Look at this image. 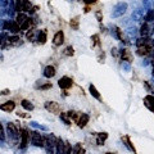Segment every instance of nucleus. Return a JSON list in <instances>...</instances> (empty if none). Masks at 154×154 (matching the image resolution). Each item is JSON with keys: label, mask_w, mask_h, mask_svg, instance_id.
Listing matches in <instances>:
<instances>
[{"label": "nucleus", "mask_w": 154, "mask_h": 154, "mask_svg": "<svg viewBox=\"0 0 154 154\" xmlns=\"http://www.w3.org/2000/svg\"><path fill=\"white\" fill-rule=\"evenodd\" d=\"M19 130L21 128L16 125V122H9L7 126V131H8V135H9V139L12 140L13 143H17L18 139H19Z\"/></svg>", "instance_id": "obj_1"}, {"label": "nucleus", "mask_w": 154, "mask_h": 154, "mask_svg": "<svg viewBox=\"0 0 154 154\" xmlns=\"http://www.w3.org/2000/svg\"><path fill=\"white\" fill-rule=\"evenodd\" d=\"M31 18H28L24 13H18L17 18H16V23L19 26L21 30H27L31 27Z\"/></svg>", "instance_id": "obj_2"}, {"label": "nucleus", "mask_w": 154, "mask_h": 154, "mask_svg": "<svg viewBox=\"0 0 154 154\" xmlns=\"http://www.w3.org/2000/svg\"><path fill=\"white\" fill-rule=\"evenodd\" d=\"M44 148H46L48 152H53L54 149H57V137L53 134L44 136Z\"/></svg>", "instance_id": "obj_3"}, {"label": "nucleus", "mask_w": 154, "mask_h": 154, "mask_svg": "<svg viewBox=\"0 0 154 154\" xmlns=\"http://www.w3.org/2000/svg\"><path fill=\"white\" fill-rule=\"evenodd\" d=\"M30 143V132L26 128H21L19 130V148L24 149Z\"/></svg>", "instance_id": "obj_4"}, {"label": "nucleus", "mask_w": 154, "mask_h": 154, "mask_svg": "<svg viewBox=\"0 0 154 154\" xmlns=\"http://www.w3.org/2000/svg\"><path fill=\"white\" fill-rule=\"evenodd\" d=\"M30 140H31V143L35 147L44 148V136L41 134H38L37 131H34V132L30 134Z\"/></svg>", "instance_id": "obj_5"}, {"label": "nucleus", "mask_w": 154, "mask_h": 154, "mask_svg": "<svg viewBox=\"0 0 154 154\" xmlns=\"http://www.w3.org/2000/svg\"><path fill=\"white\" fill-rule=\"evenodd\" d=\"M32 8L31 3L28 0H17V4H16V9L18 10L19 13H23V12H30Z\"/></svg>", "instance_id": "obj_6"}, {"label": "nucleus", "mask_w": 154, "mask_h": 154, "mask_svg": "<svg viewBox=\"0 0 154 154\" xmlns=\"http://www.w3.org/2000/svg\"><path fill=\"white\" fill-rule=\"evenodd\" d=\"M45 109L50 113L54 114H59L60 113V107L57 101H46L45 103Z\"/></svg>", "instance_id": "obj_7"}, {"label": "nucleus", "mask_w": 154, "mask_h": 154, "mask_svg": "<svg viewBox=\"0 0 154 154\" xmlns=\"http://www.w3.org/2000/svg\"><path fill=\"white\" fill-rule=\"evenodd\" d=\"M4 30H8V31H12L13 34H18L19 31H21V28H19V26L16 22L13 21H5L4 22Z\"/></svg>", "instance_id": "obj_8"}, {"label": "nucleus", "mask_w": 154, "mask_h": 154, "mask_svg": "<svg viewBox=\"0 0 154 154\" xmlns=\"http://www.w3.org/2000/svg\"><path fill=\"white\" fill-rule=\"evenodd\" d=\"M58 85H59L60 89H63V90H68L70 87H72L73 81H72V78H70V77H62V78H60L59 81H58Z\"/></svg>", "instance_id": "obj_9"}, {"label": "nucleus", "mask_w": 154, "mask_h": 154, "mask_svg": "<svg viewBox=\"0 0 154 154\" xmlns=\"http://www.w3.org/2000/svg\"><path fill=\"white\" fill-rule=\"evenodd\" d=\"M63 43H64V34H63V31H58L53 37V44L55 46H60Z\"/></svg>", "instance_id": "obj_10"}, {"label": "nucleus", "mask_w": 154, "mask_h": 154, "mask_svg": "<svg viewBox=\"0 0 154 154\" xmlns=\"http://www.w3.org/2000/svg\"><path fill=\"white\" fill-rule=\"evenodd\" d=\"M137 48H141V46H149V48H153V41L150 40L149 37H140L139 40L136 41Z\"/></svg>", "instance_id": "obj_11"}, {"label": "nucleus", "mask_w": 154, "mask_h": 154, "mask_svg": "<svg viewBox=\"0 0 154 154\" xmlns=\"http://www.w3.org/2000/svg\"><path fill=\"white\" fill-rule=\"evenodd\" d=\"M14 108H16V103L12 100H8L0 105V109L4 112H12V111H14Z\"/></svg>", "instance_id": "obj_12"}, {"label": "nucleus", "mask_w": 154, "mask_h": 154, "mask_svg": "<svg viewBox=\"0 0 154 154\" xmlns=\"http://www.w3.org/2000/svg\"><path fill=\"white\" fill-rule=\"evenodd\" d=\"M87 122H89V114H86V113H81L80 114V117H78V120H77V125H78V127H81V128H84L85 126L87 125Z\"/></svg>", "instance_id": "obj_13"}, {"label": "nucleus", "mask_w": 154, "mask_h": 154, "mask_svg": "<svg viewBox=\"0 0 154 154\" xmlns=\"http://www.w3.org/2000/svg\"><path fill=\"white\" fill-rule=\"evenodd\" d=\"M55 68L53 67V66H48V67L44 70V76L46 77V78H51V77L55 76Z\"/></svg>", "instance_id": "obj_14"}, {"label": "nucleus", "mask_w": 154, "mask_h": 154, "mask_svg": "<svg viewBox=\"0 0 154 154\" xmlns=\"http://www.w3.org/2000/svg\"><path fill=\"white\" fill-rule=\"evenodd\" d=\"M152 49L153 48H149V46H141V48H137V54L140 57H147L152 53Z\"/></svg>", "instance_id": "obj_15"}, {"label": "nucleus", "mask_w": 154, "mask_h": 154, "mask_svg": "<svg viewBox=\"0 0 154 154\" xmlns=\"http://www.w3.org/2000/svg\"><path fill=\"white\" fill-rule=\"evenodd\" d=\"M121 58H122L123 60H127V62H132V55H131V51L128 50V49H123V50H121Z\"/></svg>", "instance_id": "obj_16"}, {"label": "nucleus", "mask_w": 154, "mask_h": 154, "mask_svg": "<svg viewBox=\"0 0 154 154\" xmlns=\"http://www.w3.org/2000/svg\"><path fill=\"white\" fill-rule=\"evenodd\" d=\"M144 104H145V105H147L149 109H152V111L154 112V96H152V95L147 96V98L144 99Z\"/></svg>", "instance_id": "obj_17"}, {"label": "nucleus", "mask_w": 154, "mask_h": 154, "mask_svg": "<svg viewBox=\"0 0 154 154\" xmlns=\"http://www.w3.org/2000/svg\"><path fill=\"white\" fill-rule=\"evenodd\" d=\"M57 154H66L64 153V141L62 139H57Z\"/></svg>", "instance_id": "obj_18"}, {"label": "nucleus", "mask_w": 154, "mask_h": 154, "mask_svg": "<svg viewBox=\"0 0 154 154\" xmlns=\"http://www.w3.org/2000/svg\"><path fill=\"white\" fill-rule=\"evenodd\" d=\"M107 137H108V134H107V132L98 134V139H96V143H98V145H104V141L107 140Z\"/></svg>", "instance_id": "obj_19"}, {"label": "nucleus", "mask_w": 154, "mask_h": 154, "mask_svg": "<svg viewBox=\"0 0 154 154\" xmlns=\"http://www.w3.org/2000/svg\"><path fill=\"white\" fill-rule=\"evenodd\" d=\"M89 90H90V94H91L93 96H94L95 99H98V100H100V94H99V91L96 90V87L94 86V85H90L89 86Z\"/></svg>", "instance_id": "obj_20"}, {"label": "nucleus", "mask_w": 154, "mask_h": 154, "mask_svg": "<svg viewBox=\"0 0 154 154\" xmlns=\"http://www.w3.org/2000/svg\"><path fill=\"white\" fill-rule=\"evenodd\" d=\"M21 104H22V107H23V108L26 109V111H30V112H31L32 109L35 108L34 104H32L30 100H26V99H24V100H22V103H21Z\"/></svg>", "instance_id": "obj_21"}, {"label": "nucleus", "mask_w": 154, "mask_h": 154, "mask_svg": "<svg viewBox=\"0 0 154 154\" xmlns=\"http://www.w3.org/2000/svg\"><path fill=\"white\" fill-rule=\"evenodd\" d=\"M149 26H148V23H144L141 26V28H140V34H141L143 37H148V35H149Z\"/></svg>", "instance_id": "obj_22"}, {"label": "nucleus", "mask_w": 154, "mask_h": 154, "mask_svg": "<svg viewBox=\"0 0 154 154\" xmlns=\"http://www.w3.org/2000/svg\"><path fill=\"white\" fill-rule=\"evenodd\" d=\"M8 44H9V45H18V44H21V38L18 36L8 37Z\"/></svg>", "instance_id": "obj_23"}, {"label": "nucleus", "mask_w": 154, "mask_h": 154, "mask_svg": "<svg viewBox=\"0 0 154 154\" xmlns=\"http://www.w3.org/2000/svg\"><path fill=\"white\" fill-rule=\"evenodd\" d=\"M60 120H62L67 126L71 125V120H70V117H68L67 112H62V113H60Z\"/></svg>", "instance_id": "obj_24"}, {"label": "nucleus", "mask_w": 154, "mask_h": 154, "mask_svg": "<svg viewBox=\"0 0 154 154\" xmlns=\"http://www.w3.org/2000/svg\"><path fill=\"white\" fill-rule=\"evenodd\" d=\"M72 153H73V154H85L86 152H85V149L82 148V145H81V144H77L76 147L73 148Z\"/></svg>", "instance_id": "obj_25"}, {"label": "nucleus", "mask_w": 154, "mask_h": 154, "mask_svg": "<svg viewBox=\"0 0 154 154\" xmlns=\"http://www.w3.org/2000/svg\"><path fill=\"white\" fill-rule=\"evenodd\" d=\"M37 41L40 44H45L46 43V31H41L37 36Z\"/></svg>", "instance_id": "obj_26"}, {"label": "nucleus", "mask_w": 154, "mask_h": 154, "mask_svg": "<svg viewBox=\"0 0 154 154\" xmlns=\"http://www.w3.org/2000/svg\"><path fill=\"white\" fill-rule=\"evenodd\" d=\"M73 54H75V49L72 48V46H67V48L64 49V55H68V57H72Z\"/></svg>", "instance_id": "obj_27"}, {"label": "nucleus", "mask_w": 154, "mask_h": 154, "mask_svg": "<svg viewBox=\"0 0 154 154\" xmlns=\"http://www.w3.org/2000/svg\"><path fill=\"white\" fill-rule=\"evenodd\" d=\"M72 147H71V144L68 141H64V153L66 154H72Z\"/></svg>", "instance_id": "obj_28"}, {"label": "nucleus", "mask_w": 154, "mask_h": 154, "mask_svg": "<svg viewBox=\"0 0 154 154\" xmlns=\"http://www.w3.org/2000/svg\"><path fill=\"white\" fill-rule=\"evenodd\" d=\"M71 27L73 30H78V17L71 19Z\"/></svg>", "instance_id": "obj_29"}, {"label": "nucleus", "mask_w": 154, "mask_h": 154, "mask_svg": "<svg viewBox=\"0 0 154 154\" xmlns=\"http://www.w3.org/2000/svg\"><path fill=\"white\" fill-rule=\"evenodd\" d=\"M145 21L147 22H150V21H154V10H149V12L147 13V16H145Z\"/></svg>", "instance_id": "obj_30"}, {"label": "nucleus", "mask_w": 154, "mask_h": 154, "mask_svg": "<svg viewBox=\"0 0 154 154\" xmlns=\"http://www.w3.org/2000/svg\"><path fill=\"white\" fill-rule=\"evenodd\" d=\"M122 140L126 143V145H127L131 150H134L135 152V148H134V145H131V141H130V139H128V136H122Z\"/></svg>", "instance_id": "obj_31"}, {"label": "nucleus", "mask_w": 154, "mask_h": 154, "mask_svg": "<svg viewBox=\"0 0 154 154\" xmlns=\"http://www.w3.org/2000/svg\"><path fill=\"white\" fill-rule=\"evenodd\" d=\"M91 41H93V46L99 45V44H100V41H99V35H94V36H91Z\"/></svg>", "instance_id": "obj_32"}, {"label": "nucleus", "mask_w": 154, "mask_h": 154, "mask_svg": "<svg viewBox=\"0 0 154 154\" xmlns=\"http://www.w3.org/2000/svg\"><path fill=\"white\" fill-rule=\"evenodd\" d=\"M114 30H116V34H117V36H118V38L120 40H122L123 41V35H122V31H121L118 27H114Z\"/></svg>", "instance_id": "obj_33"}, {"label": "nucleus", "mask_w": 154, "mask_h": 154, "mask_svg": "<svg viewBox=\"0 0 154 154\" xmlns=\"http://www.w3.org/2000/svg\"><path fill=\"white\" fill-rule=\"evenodd\" d=\"M27 38H28V40H31V41L35 38V31H34V30H31V31L27 32Z\"/></svg>", "instance_id": "obj_34"}, {"label": "nucleus", "mask_w": 154, "mask_h": 154, "mask_svg": "<svg viewBox=\"0 0 154 154\" xmlns=\"http://www.w3.org/2000/svg\"><path fill=\"white\" fill-rule=\"evenodd\" d=\"M41 90H48V89H51V82H48V84H44L40 86Z\"/></svg>", "instance_id": "obj_35"}, {"label": "nucleus", "mask_w": 154, "mask_h": 154, "mask_svg": "<svg viewBox=\"0 0 154 154\" xmlns=\"http://www.w3.org/2000/svg\"><path fill=\"white\" fill-rule=\"evenodd\" d=\"M5 139V135H4V128H3L1 123H0V140H4Z\"/></svg>", "instance_id": "obj_36"}, {"label": "nucleus", "mask_w": 154, "mask_h": 154, "mask_svg": "<svg viewBox=\"0 0 154 154\" xmlns=\"http://www.w3.org/2000/svg\"><path fill=\"white\" fill-rule=\"evenodd\" d=\"M19 117H22V118H28L30 117V114H26V113H23V112H18L17 113Z\"/></svg>", "instance_id": "obj_37"}, {"label": "nucleus", "mask_w": 154, "mask_h": 154, "mask_svg": "<svg viewBox=\"0 0 154 154\" xmlns=\"http://www.w3.org/2000/svg\"><path fill=\"white\" fill-rule=\"evenodd\" d=\"M112 55L118 57V50H117V49H112Z\"/></svg>", "instance_id": "obj_38"}, {"label": "nucleus", "mask_w": 154, "mask_h": 154, "mask_svg": "<svg viewBox=\"0 0 154 154\" xmlns=\"http://www.w3.org/2000/svg\"><path fill=\"white\" fill-rule=\"evenodd\" d=\"M96 18H98L99 22H101V13L100 12H96Z\"/></svg>", "instance_id": "obj_39"}, {"label": "nucleus", "mask_w": 154, "mask_h": 154, "mask_svg": "<svg viewBox=\"0 0 154 154\" xmlns=\"http://www.w3.org/2000/svg\"><path fill=\"white\" fill-rule=\"evenodd\" d=\"M9 90H8V89H5V90H3V91L1 93H0V94H1V95H8V94H9Z\"/></svg>", "instance_id": "obj_40"}, {"label": "nucleus", "mask_w": 154, "mask_h": 154, "mask_svg": "<svg viewBox=\"0 0 154 154\" xmlns=\"http://www.w3.org/2000/svg\"><path fill=\"white\" fill-rule=\"evenodd\" d=\"M86 4H94V3H96V0H84Z\"/></svg>", "instance_id": "obj_41"}, {"label": "nucleus", "mask_w": 154, "mask_h": 154, "mask_svg": "<svg viewBox=\"0 0 154 154\" xmlns=\"http://www.w3.org/2000/svg\"><path fill=\"white\" fill-rule=\"evenodd\" d=\"M153 76H154V66H153Z\"/></svg>", "instance_id": "obj_42"}, {"label": "nucleus", "mask_w": 154, "mask_h": 154, "mask_svg": "<svg viewBox=\"0 0 154 154\" xmlns=\"http://www.w3.org/2000/svg\"><path fill=\"white\" fill-rule=\"evenodd\" d=\"M105 154H113V153H105Z\"/></svg>", "instance_id": "obj_43"}, {"label": "nucleus", "mask_w": 154, "mask_h": 154, "mask_svg": "<svg viewBox=\"0 0 154 154\" xmlns=\"http://www.w3.org/2000/svg\"><path fill=\"white\" fill-rule=\"evenodd\" d=\"M153 28H154V27H153Z\"/></svg>", "instance_id": "obj_44"}]
</instances>
